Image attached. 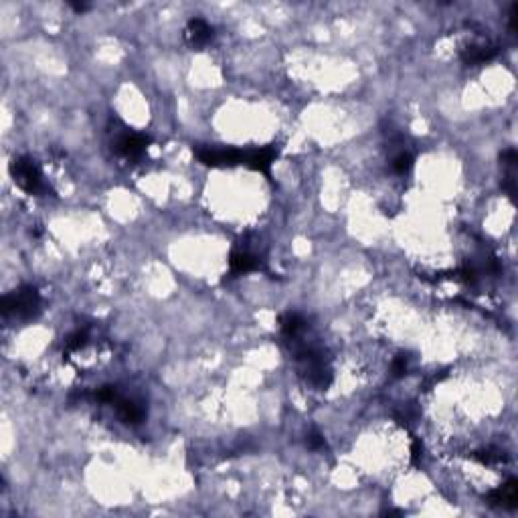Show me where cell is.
<instances>
[{"label":"cell","mask_w":518,"mask_h":518,"mask_svg":"<svg viewBox=\"0 0 518 518\" xmlns=\"http://www.w3.org/2000/svg\"><path fill=\"white\" fill-rule=\"evenodd\" d=\"M69 6H71L75 12H85V10H89V4H87V2H69Z\"/></svg>","instance_id":"cell-17"},{"label":"cell","mask_w":518,"mask_h":518,"mask_svg":"<svg viewBox=\"0 0 518 518\" xmlns=\"http://www.w3.org/2000/svg\"><path fill=\"white\" fill-rule=\"evenodd\" d=\"M114 405H116V411L120 415V419H122L124 423H130V425H138V423H142L144 417H146L144 405H142L140 401H136V399L118 397V399L114 401Z\"/></svg>","instance_id":"cell-7"},{"label":"cell","mask_w":518,"mask_h":518,"mask_svg":"<svg viewBox=\"0 0 518 518\" xmlns=\"http://www.w3.org/2000/svg\"><path fill=\"white\" fill-rule=\"evenodd\" d=\"M215 37V28L205 19H190L184 28V39L193 49H201L208 45Z\"/></svg>","instance_id":"cell-5"},{"label":"cell","mask_w":518,"mask_h":518,"mask_svg":"<svg viewBox=\"0 0 518 518\" xmlns=\"http://www.w3.org/2000/svg\"><path fill=\"white\" fill-rule=\"evenodd\" d=\"M197 158L211 168H225V166H237L243 164L245 152L235 150V148H213V146H203L197 148Z\"/></svg>","instance_id":"cell-3"},{"label":"cell","mask_w":518,"mask_h":518,"mask_svg":"<svg viewBox=\"0 0 518 518\" xmlns=\"http://www.w3.org/2000/svg\"><path fill=\"white\" fill-rule=\"evenodd\" d=\"M276 158H278V148L276 146H263V148H256V150L245 152L243 164L258 170V172L269 175V168L276 162Z\"/></svg>","instance_id":"cell-6"},{"label":"cell","mask_w":518,"mask_h":518,"mask_svg":"<svg viewBox=\"0 0 518 518\" xmlns=\"http://www.w3.org/2000/svg\"><path fill=\"white\" fill-rule=\"evenodd\" d=\"M498 55V47L496 45H470L462 51V61L466 65H480V63H486Z\"/></svg>","instance_id":"cell-10"},{"label":"cell","mask_w":518,"mask_h":518,"mask_svg":"<svg viewBox=\"0 0 518 518\" xmlns=\"http://www.w3.org/2000/svg\"><path fill=\"white\" fill-rule=\"evenodd\" d=\"M411 168H413V156L409 154V152L401 150L399 154L393 158V170L397 175H407Z\"/></svg>","instance_id":"cell-13"},{"label":"cell","mask_w":518,"mask_h":518,"mask_svg":"<svg viewBox=\"0 0 518 518\" xmlns=\"http://www.w3.org/2000/svg\"><path fill=\"white\" fill-rule=\"evenodd\" d=\"M150 144V138L144 136V134H136V132H122L118 138H116V144H114V150L124 158H140V156L146 152Z\"/></svg>","instance_id":"cell-4"},{"label":"cell","mask_w":518,"mask_h":518,"mask_svg":"<svg viewBox=\"0 0 518 518\" xmlns=\"http://www.w3.org/2000/svg\"><path fill=\"white\" fill-rule=\"evenodd\" d=\"M87 342H89V330L87 328H78L65 340V350L67 352H78V350L87 346Z\"/></svg>","instance_id":"cell-12"},{"label":"cell","mask_w":518,"mask_h":518,"mask_svg":"<svg viewBox=\"0 0 518 518\" xmlns=\"http://www.w3.org/2000/svg\"><path fill=\"white\" fill-rule=\"evenodd\" d=\"M421 454H423V445H421V441L415 440L413 447H411V460H413V464H419V460H421Z\"/></svg>","instance_id":"cell-16"},{"label":"cell","mask_w":518,"mask_h":518,"mask_svg":"<svg viewBox=\"0 0 518 518\" xmlns=\"http://www.w3.org/2000/svg\"><path fill=\"white\" fill-rule=\"evenodd\" d=\"M280 328H282V332H284V337L287 340H296V338L304 334V330L308 328V322L298 312H285L284 316L280 318Z\"/></svg>","instance_id":"cell-8"},{"label":"cell","mask_w":518,"mask_h":518,"mask_svg":"<svg viewBox=\"0 0 518 518\" xmlns=\"http://www.w3.org/2000/svg\"><path fill=\"white\" fill-rule=\"evenodd\" d=\"M518 494H517V480H508L502 488H496L488 494V502L492 506H506V508H515L517 506Z\"/></svg>","instance_id":"cell-9"},{"label":"cell","mask_w":518,"mask_h":518,"mask_svg":"<svg viewBox=\"0 0 518 518\" xmlns=\"http://www.w3.org/2000/svg\"><path fill=\"white\" fill-rule=\"evenodd\" d=\"M229 265H231V271L233 274H249V271H256L261 267V261H259L253 253H249L247 249H237L231 253V259H229Z\"/></svg>","instance_id":"cell-11"},{"label":"cell","mask_w":518,"mask_h":518,"mask_svg":"<svg viewBox=\"0 0 518 518\" xmlns=\"http://www.w3.org/2000/svg\"><path fill=\"white\" fill-rule=\"evenodd\" d=\"M41 312V296L33 285H23L2 298V316L33 320Z\"/></svg>","instance_id":"cell-1"},{"label":"cell","mask_w":518,"mask_h":518,"mask_svg":"<svg viewBox=\"0 0 518 518\" xmlns=\"http://www.w3.org/2000/svg\"><path fill=\"white\" fill-rule=\"evenodd\" d=\"M308 447L310 449H324L326 447V440L322 438V434L310 431V436H308Z\"/></svg>","instance_id":"cell-15"},{"label":"cell","mask_w":518,"mask_h":518,"mask_svg":"<svg viewBox=\"0 0 518 518\" xmlns=\"http://www.w3.org/2000/svg\"><path fill=\"white\" fill-rule=\"evenodd\" d=\"M10 172L15 182L28 193V195H45L47 193V184L43 181L41 168L37 166V162L28 156H21L10 164Z\"/></svg>","instance_id":"cell-2"},{"label":"cell","mask_w":518,"mask_h":518,"mask_svg":"<svg viewBox=\"0 0 518 518\" xmlns=\"http://www.w3.org/2000/svg\"><path fill=\"white\" fill-rule=\"evenodd\" d=\"M407 368H409L407 357H397V359L393 361V364H391V377H393V379H401V377L407 375Z\"/></svg>","instance_id":"cell-14"}]
</instances>
